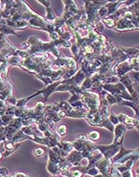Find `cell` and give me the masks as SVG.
<instances>
[{"instance_id":"cell-1","label":"cell","mask_w":139,"mask_h":177,"mask_svg":"<svg viewBox=\"0 0 139 177\" xmlns=\"http://www.w3.org/2000/svg\"><path fill=\"white\" fill-rule=\"evenodd\" d=\"M43 153H44V151L41 149V148H37V149H36V151H35V155H37V156L42 155H43Z\"/></svg>"}]
</instances>
